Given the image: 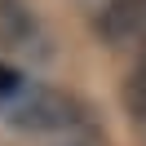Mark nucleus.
Wrapping results in <instances>:
<instances>
[{
    "instance_id": "f257e3e1",
    "label": "nucleus",
    "mask_w": 146,
    "mask_h": 146,
    "mask_svg": "<svg viewBox=\"0 0 146 146\" xmlns=\"http://www.w3.org/2000/svg\"><path fill=\"white\" fill-rule=\"evenodd\" d=\"M0 115L22 133H75L89 124V111L71 93L31 80L13 62H0Z\"/></svg>"
},
{
    "instance_id": "f03ea898",
    "label": "nucleus",
    "mask_w": 146,
    "mask_h": 146,
    "mask_svg": "<svg viewBox=\"0 0 146 146\" xmlns=\"http://www.w3.org/2000/svg\"><path fill=\"white\" fill-rule=\"evenodd\" d=\"M0 49L9 53L13 66H18V58L44 62V53H49L44 27H40V18L22 5V0H0Z\"/></svg>"
},
{
    "instance_id": "7ed1b4c3",
    "label": "nucleus",
    "mask_w": 146,
    "mask_h": 146,
    "mask_svg": "<svg viewBox=\"0 0 146 146\" xmlns=\"http://www.w3.org/2000/svg\"><path fill=\"white\" fill-rule=\"evenodd\" d=\"M98 36L106 44H128L146 36V0H106L98 9Z\"/></svg>"
}]
</instances>
